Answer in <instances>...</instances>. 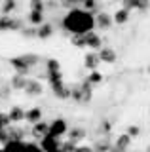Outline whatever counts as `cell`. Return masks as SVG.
<instances>
[{
    "instance_id": "obj_20",
    "label": "cell",
    "mask_w": 150,
    "mask_h": 152,
    "mask_svg": "<svg viewBox=\"0 0 150 152\" xmlns=\"http://www.w3.org/2000/svg\"><path fill=\"white\" fill-rule=\"evenodd\" d=\"M12 124V120H10V116H8V114H4V112H0V127H8Z\"/></svg>"
},
{
    "instance_id": "obj_26",
    "label": "cell",
    "mask_w": 150,
    "mask_h": 152,
    "mask_svg": "<svg viewBox=\"0 0 150 152\" xmlns=\"http://www.w3.org/2000/svg\"><path fill=\"white\" fill-rule=\"evenodd\" d=\"M8 95H10V89H8V88H0V97H4V99H6Z\"/></svg>"
},
{
    "instance_id": "obj_18",
    "label": "cell",
    "mask_w": 150,
    "mask_h": 152,
    "mask_svg": "<svg viewBox=\"0 0 150 152\" xmlns=\"http://www.w3.org/2000/svg\"><path fill=\"white\" fill-rule=\"evenodd\" d=\"M36 34H38L40 38H48V36L51 34V27H50V25H44V27H40Z\"/></svg>"
},
{
    "instance_id": "obj_1",
    "label": "cell",
    "mask_w": 150,
    "mask_h": 152,
    "mask_svg": "<svg viewBox=\"0 0 150 152\" xmlns=\"http://www.w3.org/2000/svg\"><path fill=\"white\" fill-rule=\"evenodd\" d=\"M63 25L67 31H70L72 34H87L91 32V28L95 27V19L90 12L86 10H70L68 15L65 17Z\"/></svg>"
},
{
    "instance_id": "obj_5",
    "label": "cell",
    "mask_w": 150,
    "mask_h": 152,
    "mask_svg": "<svg viewBox=\"0 0 150 152\" xmlns=\"http://www.w3.org/2000/svg\"><path fill=\"white\" fill-rule=\"evenodd\" d=\"M10 63H12V66H13V69H15L19 74H27V72H29V69H31V65L27 63L25 59H23V55H21V57H13Z\"/></svg>"
},
{
    "instance_id": "obj_10",
    "label": "cell",
    "mask_w": 150,
    "mask_h": 152,
    "mask_svg": "<svg viewBox=\"0 0 150 152\" xmlns=\"http://www.w3.org/2000/svg\"><path fill=\"white\" fill-rule=\"evenodd\" d=\"M8 116H10L12 122H21V120H25V110H23L21 107H12L10 112H8Z\"/></svg>"
},
{
    "instance_id": "obj_8",
    "label": "cell",
    "mask_w": 150,
    "mask_h": 152,
    "mask_svg": "<svg viewBox=\"0 0 150 152\" xmlns=\"http://www.w3.org/2000/svg\"><path fill=\"white\" fill-rule=\"evenodd\" d=\"M25 91L29 95H40L42 93V84L36 82V80H29L27 86H25Z\"/></svg>"
},
{
    "instance_id": "obj_28",
    "label": "cell",
    "mask_w": 150,
    "mask_h": 152,
    "mask_svg": "<svg viewBox=\"0 0 150 152\" xmlns=\"http://www.w3.org/2000/svg\"><path fill=\"white\" fill-rule=\"evenodd\" d=\"M12 6H13V2H12V0H10V2H6V6H4V12H10Z\"/></svg>"
},
{
    "instance_id": "obj_25",
    "label": "cell",
    "mask_w": 150,
    "mask_h": 152,
    "mask_svg": "<svg viewBox=\"0 0 150 152\" xmlns=\"http://www.w3.org/2000/svg\"><path fill=\"white\" fill-rule=\"evenodd\" d=\"M139 133H141V129H139L137 126H129V129H127V135L131 137V139H133V137H137Z\"/></svg>"
},
{
    "instance_id": "obj_11",
    "label": "cell",
    "mask_w": 150,
    "mask_h": 152,
    "mask_svg": "<svg viewBox=\"0 0 150 152\" xmlns=\"http://www.w3.org/2000/svg\"><path fill=\"white\" fill-rule=\"evenodd\" d=\"M32 135H36V137H46V135H50V127H48L44 122L40 120V122H36V124H34Z\"/></svg>"
},
{
    "instance_id": "obj_16",
    "label": "cell",
    "mask_w": 150,
    "mask_h": 152,
    "mask_svg": "<svg viewBox=\"0 0 150 152\" xmlns=\"http://www.w3.org/2000/svg\"><path fill=\"white\" fill-rule=\"evenodd\" d=\"M114 21L116 23H125V21H127V10H120V12H116Z\"/></svg>"
},
{
    "instance_id": "obj_29",
    "label": "cell",
    "mask_w": 150,
    "mask_h": 152,
    "mask_svg": "<svg viewBox=\"0 0 150 152\" xmlns=\"http://www.w3.org/2000/svg\"><path fill=\"white\" fill-rule=\"evenodd\" d=\"M93 4H95L93 0H86V8H87V10H90V8H93Z\"/></svg>"
},
{
    "instance_id": "obj_23",
    "label": "cell",
    "mask_w": 150,
    "mask_h": 152,
    "mask_svg": "<svg viewBox=\"0 0 150 152\" xmlns=\"http://www.w3.org/2000/svg\"><path fill=\"white\" fill-rule=\"evenodd\" d=\"M42 8H44L42 0H32V2H31V10H32V12H42Z\"/></svg>"
},
{
    "instance_id": "obj_4",
    "label": "cell",
    "mask_w": 150,
    "mask_h": 152,
    "mask_svg": "<svg viewBox=\"0 0 150 152\" xmlns=\"http://www.w3.org/2000/svg\"><path fill=\"white\" fill-rule=\"evenodd\" d=\"M67 131V122L65 120H53V124L50 126V135H53V137H61L63 133Z\"/></svg>"
},
{
    "instance_id": "obj_13",
    "label": "cell",
    "mask_w": 150,
    "mask_h": 152,
    "mask_svg": "<svg viewBox=\"0 0 150 152\" xmlns=\"http://www.w3.org/2000/svg\"><path fill=\"white\" fill-rule=\"evenodd\" d=\"M86 46H91V48H101V38L95 34V32H87L86 34Z\"/></svg>"
},
{
    "instance_id": "obj_22",
    "label": "cell",
    "mask_w": 150,
    "mask_h": 152,
    "mask_svg": "<svg viewBox=\"0 0 150 152\" xmlns=\"http://www.w3.org/2000/svg\"><path fill=\"white\" fill-rule=\"evenodd\" d=\"M48 70H50V72H59V61L50 59L48 61Z\"/></svg>"
},
{
    "instance_id": "obj_3",
    "label": "cell",
    "mask_w": 150,
    "mask_h": 152,
    "mask_svg": "<svg viewBox=\"0 0 150 152\" xmlns=\"http://www.w3.org/2000/svg\"><path fill=\"white\" fill-rule=\"evenodd\" d=\"M42 150L44 152H61V142L57 141V137L46 135L42 139Z\"/></svg>"
},
{
    "instance_id": "obj_17",
    "label": "cell",
    "mask_w": 150,
    "mask_h": 152,
    "mask_svg": "<svg viewBox=\"0 0 150 152\" xmlns=\"http://www.w3.org/2000/svg\"><path fill=\"white\" fill-rule=\"evenodd\" d=\"M87 82H90V84H101L103 82V76L97 72V70H93V72L90 74V78H87Z\"/></svg>"
},
{
    "instance_id": "obj_27",
    "label": "cell",
    "mask_w": 150,
    "mask_h": 152,
    "mask_svg": "<svg viewBox=\"0 0 150 152\" xmlns=\"http://www.w3.org/2000/svg\"><path fill=\"white\" fill-rule=\"evenodd\" d=\"M74 152H91V148H87V146H78V148H74Z\"/></svg>"
},
{
    "instance_id": "obj_15",
    "label": "cell",
    "mask_w": 150,
    "mask_h": 152,
    "mask_svg": "<svg viewBox=\"0 0 150 152\" xmlns=\"http://www.w3.org/2000/svg\"><path fill=\"white\" fill-rule=\"evenodd\" d=\"M129 142H131V137L129 135H122L118 141H116V146H118L120 150H124V148H127L129 146Z\"/></svg>"
},
{
    "instance_id": "obj_9",
    "label": "cell",
    "mask_w": 150,
    "mask_h": 152,
    "mask_svg": "<svg viewBox=\"0 0 150 152\" xmlns=\"http://www.w3.org/2000/svg\"><path fill=\"white\" fill-rule=\"evenodd\" d=\"M99 59L105 61V63H114L116 61V51L110 50V48H103L101 53H99Z\"/></svg>"
},
{
    "instance_id": "obj_12",
    "label": "cell",
    "mask_w": 150,
    "mask_h": 152,
    "mask_svg": "<svg viewBox=\"0 0 150 152\" xmlns=\"http://www.w3.org/2000/svg\"><path fill=\"white\" fill-rule=\"evenodd\" d=\"M25 120H29L31 124H36L42 120V110L40 108H31V110L25 112Z\"/></svg>"
},
{
    "instance_id": "obj_21",
    "label": "cell",
    "mask_w": 150,
    "mask_h": 152,
    "mask_svg": "<svg viewBox=\"0 0 150 152\" xmlns=\"http://www.w3.org/2000/svg\"><path fill=\"white\" fill-rule=\"evenodd\" d=\"M97 25L99 27H108L110 25V17L103 13V15H99V19H97Z\"/></svg>"
},
{
    "instance_id": "obj_14",
    "label": "cell",
    "mask_w": 150,
    "mask_h": 152,
    "mask_svg": "<svg viewBox=\"0 0 150 152\" xmlns=\"http://www.w3.org/2000/svg\"><path fill=\"white\" fill-rule=\"evenodd\" d=\"M99 61H101L99 55H95V53H87V55H86V66H87V69H91V70L97 69Z\"/></svg>"
},
{
    "instance_id": "obj_2",
    "label": "cell",
    "mask_w": 150,
    "mask_h": 152,
    "mask_svg": "<svg viewBox=\"0 0 150 152\" xmlns=\"http://www.w3.org/2000/svg\"><path fill=\"white\" fill-rule=\"evenodd\" d=\"M4 152H42V150L36 148L34 145H25L21 141H10Z\"/></svg>"
},
{
    "instance_id": "obj_7",
    "label": "cell",
    "mask_w": 150,
    "mask_h": 152,
    "mask_svg": "<svg viewBox=\"0 0 150 152\" xmlns=\"http://www.w3.org/2000/svg\"><path fill=\"white\" fill-rule=\"evenodd\" d=\"M27 76L25 74H19L17 72L15 76H12V88L13 89H25V86H27Z\"/></svg>"
},
{
    "instance_id": "obj_6",
    "label": "cell",
    "mask_w": 150,
    "mask_h": 152,
    "mask_svg": "<svg viewBox=\"0 0 150 152\" xmlns=\"http://www.w3.org/2000/svg\"><path fill=\"white\" fill-rule=\"evenodd\" d=\"M12 28H19V23L8 15L0 17V31H12Z\"/></svg>"
},
{
    "instance_id": "obj_19",
    "label": "cell",
    "mask_w": 150,
    "mask_h": 152,
    "mask_svg": "<svg viewBox=\"0 0 150 152\" xmlns=\"http://www.w3.org/2000/svg\"><path fill=\"white\" fill-rule=\"evenodd\" d=\"M29 21H31V23H42V21H44V17H42V12H31Z\"/></svg>"
},
{
    "instance_id": "obj_24",
    "label": "cell",
    "mask_w": 150,
    "mask_h": 152,
    "mask_svg": "<svg viewBox=\"0 0 150 152\" xmlns=\"http://www.w3.org/2000/svg\"><path fill=\"white\" fill-rule=\"evenodd\" d=\"M82 135H84V131H82V129H74V131H70V141H78V139H82Z\"/></svg>"
}]
</instances>
